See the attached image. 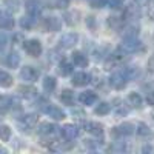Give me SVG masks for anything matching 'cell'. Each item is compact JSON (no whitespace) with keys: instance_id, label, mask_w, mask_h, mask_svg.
<instances>
[{"instance_id":"cell-1","label":"cell","mask_w":154,"mask_h":154,"mask_svg":"<svg viewBox=\"0 0 154 154\" xmlns=\"http://www.w3.org/2000/svg\"><path fill=\"white\" fill-rule=\"evenodd\" d=\"M126 54H128L126 51H123V49L119 46V48L108 57V60H106V63H105L106 69H112V68H116V66H119L120 63H123L125 59H126Z\"/></svg>"},{"instance_id":"cell-2","label":"cell","mask_w":154,"mask_h":154,"mask_svg":"<svg viewBox=\"0 0 154 154\" xmlns=\"http://www.w3.org/2000/svg\"><path fill=\"white\" fill-rule=\"evenodd\" d=\"M23 49L32 57H38L42 54V43L35 40V38H29V40L23 42Z\"/></svg>"},{"instance_id":"cell-3","label":"cell","mask_w":154,"mask_h":154,"mask_svg":"<svg viewBox=\"0 0 154 154\" xmlns=\"http://www.w3.org/2000/svg\"><path fill=\"white\" fill-rule=\"evenodd\" d=\"M126 82H128V77H126L125 71H122V72H114V74H111V77H109V85H111L114 89H123L125 85H126Z\"/></svg>"},{"instance_id":"cell-4","label":"cell","mask_w":154,"mask_h":154,"mask_svg":"<svg viewBox=\"0 0 154 154\" xmlns=\"http://www.w3.org/2000/svg\"><path fill=\"white\" fill-rule=\"evenodd\" d=\"M134 133V126L133 123H122L119 126L112 128L111 136L112 137H125V136H131Z\"/></svg>"},{"instance_id":"cell-5","label":"cell","mask_w":154,"mask_h":154,"mask_svg":"<svg viewBox=\"0 0 154 154\" xmlns=\"http://www.w3.org/2000/svg\"><path fill=\"white\" fill-rule=\"evenodd\" d=\"M20 77L26 82H35L40 77V71L34 66H23L20 71Z\"/></svg>"},{"instance_id":"cell-6","label":"cell","mask_w":154,"mask_h":154,"mask_svg":"<svg viewBox=\"0 0 154 154\" xmlns=\"http://www.w3.org/2000/svg\"><path fill=\"white\" fill-rule=\"evenodd\" d=\"M38 122V116L37 114H26V116H23V117L19 120V125L23 131H28L31 130V128H34Z\"/></svg>"},{"instance_id":"cell-7","label":"cell","mask_w":154,"mask_h":154,"mask_svg":"<svg viewBox=\"0 0 154 154\" xmlns=\"http://www.w3.org/2000/svg\"><path fill=\"white\" fill-rule=\"evenodd\" d=\"M77 42H79V35H77L75 32H66L65 35H62L60 40H59L60 46L65 48V49H69V48L75 46Z\"/></svg>"},{"instance_id":"cell-8","label":"cell","mask_w":154,"mask_h":154,"mask_svg":"<svg viewBox=\"0 0 154 154\" xmlns=\"http://www.w3.org/2000/svg\"><path fill=\"white\" fill-rule=\"evenodd\" d=\"M60 134L66 140H74L77 136H79V128H77L75 125H72V123H66L65 126L60 128Z\"/></svg>"},{"instance_id":"cell-9","label":"cell","mask_w":154,"mask_h":154,"mask_svg":"<svg viewBox=\"0 0 154 154\" xmlns=\"http://www.w3.org/2000/svg\"><path fill=\"white\" fill-rule=\"evenodd\" d=\"M139 46H140V42L137 40V37H125V38H123V43L120 45V48H122L123 51H126L128 54L137 51Z\"/></svg>"},{"instance_id":"cell-10","label":"cell","mask_w":154,"mask_h":154,"mask_svg":"<svg viewBox=\"0 0 154 154\" xmlns=\"http://www.w3.org/2000/svg\"><path fill=\"white\" fill-rule=\"evenodd\" d=\"M25 6H26V12L32 17H38L42 12V3L38 0H25Z\"/></svg>"},{"instance_id":"cell-11","label":"cell","mask_w":154,"mask_h":154,"mask_svg":"<svg viewBox=\"0 0 154 154\" xmlns=\"http://www.w3.org/2000/svg\"><path fill=\"white\" fill-rule=\"evenodd\" d=\"M42 109L49 116V117H53L54 120H62V119H65V112H63L59 106H54V105H43Z\"/></svg>"},{"instance_id":"cell-12","label":"cell","mask_w":154,"mask_h":154,"mask_svg":"<svg viewBox=\"0 0 154 154\" xmlns=\"http://www.w3.org/2000/svg\"><path fill=\"white\" fill-rule=\"evenodd\" d=\"M85 131L91 136H96V137H102L103 136V126L97 122H88L85 123Z\"/></svg>"},{"instance_id":"cell-13","label":"cell","mask_w":154,"mask_h":154,"mask_svg":"<svg viewBox=\"0 0 154 154\" xmlns=\"http://www.w3.org/2000/svg\"><path fill=\"white\" fill-rule=\"evenodd\" d=\"M60 26H62V23H60V20H59L57 17H46V19L43 20V28H45L46 31H49V32L59 31Z\"/></svg>"},{"instance_id":"cell-14","label":"cell","mask_w":154,"mask_h":154,"mask_svg":"<svg viewBox=\"0 0 154 154\" xmlns=\"http://www.w3.org/2000/svg\"><path fill=\"white\" fill-rule=\"evenodd\" d=\"M72 85L74 86H86L89 82H91V77H89L86 72H77L72 75Z\"/></svg>"},{"instance_id":"cell-15","label":"cell","mask_w":154,"mask_h":154,"mask_svg":"<svg viewBox=\"0 0 154 154\" xmlns=\"http://www.w3.org/2000/svg\"><path fill=\"white\" fill-rule=\"evenodd\" d=\"M12 26H14V19H12V16L5 11H0V28L11 29Z\"/></svg>"},{"instance_id":"cell-16","label":"cell","mask_w":154,"mask_h":154,"mask_svg":"<svg viewBox=\"0 0 154 154\" xmlns=\"http://www.w3.org/2000/svg\"><path fill=\"white\" fill-rule=\"evenodd\" d=\"M57 130L59 128L56 125L45 122V123H40V126H38V134L40 136H54L57 133Z\"/></svg>"},{"instance_id":"cell-17","label":"cell","mask_w":154,"mask_h":154,"mask_svg":"<svg viewBox=\"0 0 154 154\" xmlns=\"http://www.w3.org/2000/svg\"><path fill=\"white\" fill-rule=\"evenodd\" d=\"M19 94L25 99H34L37 96V89L29 85H22V86H19Z\"/></svg>"},{"instance_id":"cell-18","label":"cell","mask_w":154,"mask_h":154,"mask_svg":"<svg viewBox=\"0 0 154 154\" xmlns=\"http://www.w3.org/2000/svg\"><path fill=\"white\" fill-rule=\"evenodd\" d=\"M79 100L82 102L83 105H93V103H96L97 96H96V93H93V91H83V93H80Z\"/></svg>"},{"instance_id":"cell-19","label":"cell","mask_w":154,"mask_h":154,"mask_svg":"<svg viewBox=\"0 0 154 154\" xmlns=\"http://www.w3.org/2000/svg\"><path fill=\"white\" fill-rule=\"evenodd\" d=\"M128 103H130L133 108L139 109V108L143 106V100H142V97H140L139 93H131L130 96H128Z\"/></svg>"},{"instance_id":"cell-20","label":"cell","mask_w":154,"mask_h":154,"mask_svg":"<svg viewBox=\"0 0 154 154\" xmlns=\"http://www.w3.org/2000/svg\"><path fill=\"white\" fill-rule=\"evenodd\" d=\"M5 63H6L9 68H17L19 63H20V56L17 53H9L5 57Z\"/></svg>"},{"instance_id":"cell-21","label":"cell","mask_w":154,"mask_h":154,"mask_svg":"<svg viewBox=\"0 0 154 154\" xmlns=\"http://www.w3.org/2000/svg\"><path fill=\"white\" fill-rule=\"evenodd\" d=\"M72 62H74V65H77L79 68H85L88 65V57L83 53H74L72 54Z\"/></svg>"},{"instance_id":"cell-22","label":"cell","mask_w":154,"mask_h":154,"mask_svg":"<svg viewBox=\"0 0 154 154\" xmlns=\"http://www.w3.org/2000/svg\"><path fill=\"white\" fill-rule=\"evenodd\" d=\"M60 100L63 102L65 105H74V100H75V96L71 89H63L62 94H60Z\"/></svg>"},{"instance_id":"cell-23","label":"cell","mask_w":154,"mask_h":154,"mask_svg":"<svg viewBox=\"0 0 154 154\" xmlns=\"http://www.w3.org/2000/svg\"><path fill=\"white\" fill-rule=\"evenodd\" d=\"M71 72H72V65L68 60H62L59 63V74L65 77V75H69Z\"/></svg>"},{"instance_id":"cell-24","label":"cell","mask_w":154,"mask_h":154,"mask_svg":"<svg viewBox=\"0 0 154 154\" xmlns=\"http://www.w3.org/2000/svg\"><path fill=\"white\" fill-rule=\"evenodd\" d=\"M11 85H12V77H11V74H8V72L3 71V69H0V86L9 88Z\"/></svg>"},{"instance_id":"cell-25","label":"cell","mask_w":154,"mask_h":154,"mask_svg":"<svg viewBox=\"0 0 154 154\" xmlns=\"http://www.w3.org/2000/svg\"><path fill=\"white\" fill-rule=\"evenodd\" d=\"M56 85H57V82H56L54 77L46 75L45 79H43V89H45V91H48V93L54 91V89H56Z\"/></svg>"},{"instance_id":"cell-26","label":"cell","mask_w":154,"mask_h":154,"mask_svg":"<svg viewBox=\"0 0 154 154\" xmlns=\"http://www.w3.org/2000/svg\"><path fill=\"white\" fill-rule=\"evenodd\" d=\"M109 111H111V105L106 103V102H100L94 109V112L99 116H106V114H109Z\"/></svg>"},{"instance_id":"cell-27","label":"cell","mask_w":154,"mask_h":154,"mask_svg":"<svg viewBox=\"0 0 154 154\" xmlns=\"http://www.w3.org/2000/svg\"><path fill=\"white\" fill-rule=\"evenodd\" d=\"M125 17H126V19H137V17H139V8H137V6H134V5L126 6Z\"/></svg>"},{"instance_id":"cell-28","label":"cell","mask_w":154,"mask_h":154,"mask_svg":"<svg viewBox=\"0 0 154 154\" xmlns=\"http://www.w3.org/2000/svg\"><path fill=\"white\" fill-rule=\"evenodd\" d=\"M34 19L35 17H32V16H26V17H22L20 19V26L22 28H25V29H29V28H32L34 26Z\"/></svg>"},{"instance_id":"cell-29","label":"cell","mask_w":154,"mask_h":154,"mask_svg":"<svg viewBox=\"0 0 154 154\" xmlns=\"http://www.w3.org/2000/svg\"><path fill=\"white\" fill-rule=\"evenodd\" d=\"M11 137V128L8 125H0V140L8 142Z\"/></svg>"},{"instance_id":"cell-30","label":"cell","mask_w":154,"mask_h":154,"mask_svg":"<svg viewBox=\"0 0 154 154\" xmlns=\"http://www.w3.org/2000/svg\"><path fill=\"white\" fill-rule=\"evenodd\" d=\"M5 6L8 8L9 12H17L19 6H20V2L19 0H5Z\"/></svg>"},{"instance_id":"cell-31","label":"cell","mask_w":154,"mask_h":154,"mask_svg":"<svg viewBox=\"0 0 154 154\" xmlns=\"http://www.w3.org/2000/svg\"><path fill=\"white\" fill-rule=\"evenodd\" d=\"M116 103L117 105H114V111L117 112L119 116L128 114V108H126V105H122V100H116Z\"/></svg>"},{"instance_id":"cell-32","label":"cell","mask_w":154,"mask_h":154,"mask_svg":"<svg viewBox=\"0 0 154 154\" xmlns=\"http://www.w3.org/2000/svg\"><path fill=\"white\" fill-rule=\"evenodd\" d=\"M108 25L111 29H119L122 26V20L119 17H108Z\"/></svg>"},{"instance_id":"cell-33","label":"cell","mask_w":154,"mask_h":154,"mask_svg":"<svg viewBox=\"0 0 154 154\" xmlns=\"http://www.w3.org/2000/svg\"><path fill=\"white\" fill-rule=\"evenodd\" d=\"M137 134L139 136H148L149 134V128H148V125L146 123H139L137 125Z\"/></svg>"},{"instance_id":"cell-34","label":"cell","mask_w":154,"mask_h":154,"mask_svg":"<svg viewBox=\"0 0 154 154\" xmlns=\"http://www.w3.org/2000/svg\"><path fill=\"white\" fill-rule=\"evenodd\" d=\"M106 3L111 9H120L123 6V0H106Z\"/></svg>"},{"instance_id":"cell-35","label":"cell","mask_w":154,"mask_h":154,"mask_svg":"<svg viewBox=\"0 0 154 154\" xmlns=\"http://www.w3.org/2000/svg\"><path fill=\"white\" fill-rule=\"evenodd\" d=\"M125 74H126V77H128V80H131V79H134V77L137 75V69H136L134 66H130V68L125 69Z\"/></svg>"},{"instance_id":"cell-36","label":"cell","mask_w":154,"mask_h":154,"mask_svg":"<svg viewBox=\"0 0 154 154\" xmlns=\"http://www.w3.org/2000/svg\"><path fill=\"white\" fill-rule=\"evenodd\" d=\"M106 3V0H89V5L93 8H102Z\"/></svg>"},{"instance_id":"cell-37","label":"cell","mask_w":154,"mask_h":154,"mask_svg":"<svg viewBox=\"0 0 154 154\" xmlns=\"http://www.w3.org/2000/svg\"><path fill=\"white\" fill-rule=\"evenodd\" d=\"M5 45H6V35L3 32H0V51L5 48Z\"/></svg>"},{"instance_id":"cell-38","label":"cell","mask_w":154,"mask_h":154,"mask_svg":"<svg viewBox=\"0 0 154 154\" xmlns=\"http://www.w3.org/2000/svg\"><path fill=\"white\" fill-rule=\"evenodd\" d=\"M148 69L149 71H154V54L149 57V60H148Z\"/></svg>"},{"instance_id":"cell-39","label":"cell","mask_w":154,"mask_h":154,"mask_svg":"<svg viewBox=\"0 0 154 154\" xmlns=\"http://www.w3.org/2000/svg\"><path fill=\"white\" fill-rule=\"evenodd\" d=\"M146 102L149 105H152L154 106V91H151L149 94H148V97H146Z\"/></svg>"},{"instance_id":"cell-40","label":"cell","mask_w":154,"mask_h":154,"mask_svg":"<svg viewBox=\"0 0 154 154\" xmlns=\"http://www.w3.org/2000/svg\"><path fill=\"white\" fill-rule=\"evenodd\" d=\"M143 152H145V154L154 152V145H146V146H143Z\"/></svg>"},{"instance_id":"cell-41","label":"cell","mask_w":154,"mask_h":154,"mask_svg":"<svg viewBox=\"0 0 154 154\" xmlns=\"http://www.w3.org/2000/svg\"><path fill=\"white\" fill-rule=\"evenodd\" d=\"M86 23H88V25H91V26H94V17H88Z\"/></svg>"},{"instance_id":"cell-42","label":"cell","mask_w":154,"mask_h":154,"mask_svg":"<svg viewBox=\"0 0 154 154\" xmlns=\"http://www.w3.org/2000/svg\"><path fill=\"white\" fill-rule=\"evenodd\" d=\"M139 2H143V0H139Z\"/></svg>"}]
</instances>
